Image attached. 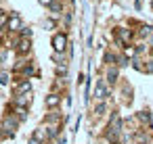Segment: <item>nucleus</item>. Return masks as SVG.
<instances>
[{
    "label": "nucleus",
    "instance_id": "obj_2",
    "mask_svg": "<svg viewBox=\"0 0 153 144\" xmlns=\"http://www.w3.org/2000/svg\"><path fill=\"white\" fill-rule=\"evenodd\" d=\"M7 27H9L11 32H19V29H23V27H21V17H19V15H13V17H9V23H7Z\"/></svg>",
    "mask_w": 153,
    "mask_h": 144
},
{
    "label": "nucleus",
    "instance_id": "obj_13",
    "mask_svg": "<svg viewBox=\"0 0 153 144\" xmlns=\"http://www.w3.org/2000/svg\"><path fill=\"white\" fill-rule=\"evenodd\" d=\"M21 34H23V38H30V36H32V32H30L27 27H23V29H21Z\"/></svg>",
    "mask_w": 153,
    "mask_h": 144
},
{
    "label": "nucleus",
    "instance_id": "obj_5",
    "mask_svg": "<svg viewBox=\"0 0 153 144\" xmlns=\"http://www.w3.org/2000/svg\"><path fill=\"white\" fill-rule=\"evenodd\" d=\"M15 127H17V121H15L13 117H7V119H4V125H2V129H4V132H9V134L13 136V129H15Z\"/></svg>",
    "mask_w": 153,
    "mask_h": 144
},
{
    "label": "nucleus",
    "instance_id": "obj_16",
    "mask_svg": "<svg viewBox=\"0 0 153 144\" xmlns=\"http://www.w3.org/2000/svg\"><path fill=\"white\" fill-rule=\"evenodd\" d=\"M0 138H2V127H0Z\"/></svg>",
    "mask_w": 153,
    "mask_h": 144
},
{
    "label": "nucleus",
    "instance_id": "obj_11",
    "mask_svg": "<svg viewBox=\"0 0 153 144\" xmlns=\"http://www.w3.org/2000/svg\"><path fill=\"white\" fill-rule=\"evenodd\" d=\"M51 11L59 13V11H61V4H59V2H53V4H51Z\"/></svg>",
    "mask_w": 153,
    "mask_h": 144
},
{
    "label": "nucleus",
    "instance_id": "obj_1",
    "mask_svg": "<svg viewBox=\"0 0 153 144\" xmlns=\"http://www.w3.org/2000/svg\"><path fill=\"white\" fill-rule=\"evenodd\" d=\"M65 46H67V36H65V34H57V36H53V48H55L57 52H63Z\"/></svg>",
    "mask_w": 153,
    "mask_h": 144
},
{
    "label": "nucleus",
    "instance_id": "obj_7",
    "mask_svg": "<svg viewBox=\"0 0 153 144\" xmlns=\"http://www.w3.org/2000/svg\"><path fill=\"white\" fill-rule=\"evenodd\" d=\"M59 102H61V96H59V94H48V96H46V107L53 109V107H57Z\"/></svg>",
    "mask_w": 153,
    "mask_h": 144
},
{
    "label": "nucleus",
    "instance_id": "obj_6",
    "mask_svg": "<svg viewBox=\"0 0 153 144\" xmlns=\"http://www.w3.org/2000/svg\"><path fill=\"white\" fill-rule=\"evenodd\" d=\"M30 90H32V84H30V82H23V84H19V86L15 88L17 96H19V94H30Z\"/></svg>",
    "mask_w": 153,
    "mask_h": 144
},
{
    "label": "nucleus",
    "instance_id": "obj_4",
    "mask_svg": "<svg viewBox=\"0 0 153 144\" xmlns=\"http://www.w3.org/2000/svg\"><path fill=\"white\" fill-rule=\"evenodd\" d=\"M30 102H32V94H19V96L15 98V104H17L19 109H25Z\"/></svg>",
    "mask_w": 153,
    "mask_h": 144
},
{
    "label": "nucleus",
    "instance_id": "obj_3",
    "mask_svg": "<svg viewBox=\"0 0 153 144\" xmlns=\"http://www.w3.org/2000/svg\"><path fill=\"white\" fill-rule=\"evenodd\" d=\"M107 96H109V92H107L105 82H99V84H97V88H94V98L103 100V98H107Z\"/></svg>",
    "mask_w": 153,
    "mask_h": 144
},
{
    "label": "nucleus",
    "instance_id": "obj_9",
    "mask_svg": "<svg viewBox=\"0 0 153 144\" xmlns=\"http://www.w3.org/2000/svg\"><path fill=\"white\" fill-rule=\"evenodd\" d=\"M27 50H30V40L23 38V40L19 42V52H27Z\"/></svg>",
    "mask_w": 153,
    "mask_h": 144
},
{
    "label": "nucleus",
    "instance_id": "obj_10",
    "mask_svg": "<svg viewBox=\"0 0 153 144\" xmlns=\"http://www.w3.org/2000/svg\"><path fill=\"white\" fill-rule=\"evenodd\" d=\"M107 79H109V82H115V79H117V69H109V71H107Z\"/></svg>",
    "mask_w": 153,
    "mask_h": 144
},
{
    "label": "nucleus",
    "instance_id": "obj_15",
    "mask_svg": "<svg viewBox=\"0 0 153 144\" xmlns=\"http://www.w3.org/2000/svg\"><path fill=\"white\" fill-rule=\"evenodd\" d=\"M59 144H67V142H65V140H61V142H59Z\"/></svg>",
    "mask_w": 153,
    "mask_h": 144
},
{
    "label": "nucleus",
    "instance_id": "obj_12",
    "mask_svg": "<svg viewBox=\"0 0 153 144\" xmlns=\"http://www.w3.org/2000/svg\"><path fill=\"white\" fill-rule=\"evenodd\" d=\"M138 117H140L143 121H151V115H149V113H145V111H143V113H140Z\"/></svg>",
    "mask_w": 153,
    "mask_h": 144
},
{
    "label": "nucleus",
    "instance_id": "obj_14",
    "mask_svg": "<svg viewBox=\"0 0 153 144\" xmlns=\"http://www.w3.org/2000/svg\"><path fill=\"white\" fill-rule=\"evenodd\" d=\"M40 4H44V7H51V4H53V0H40Z\"/></svg>",
    "mask_w": 153,
    "mask_h": 144
},
{
    "label": "nucleus",
    "instance_id": "obj_8",
    "mask_svg": "<svg viewBox=\"0 0 153 144\" xmlns=\"http://www.w3.org/2000/svg\"><path fill=\"white\" fill-rule=\"evenodd\" d=\"M130 36H132V34H130L128 29H120V32H117V38H120V40H124V42H128V40H130Z\"/></svg>",
    "mask_w": 153,
    "mask_h": 144
}]
</instances>
